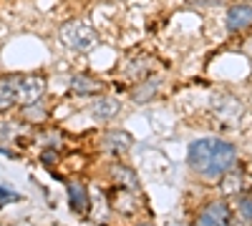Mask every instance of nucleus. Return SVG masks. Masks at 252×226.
<instances>
[{
    "instance_id": "1",
    "label": "nucleus",
    "mask_w": 252,
    "mask_h": 226,
    "mask_svg": "<svg viewBox=\"0 0 252 226\" xmlns=\"http://www.w3.org/2000/svg\"><path fill=\"white\" fill-rule=\"evenodd\" d=\"M187 163L197 176L217 181L224 174H229L237 163V149L235 143L224 138H197L187 149Z\"/></svg>"
},
{
    "instance_id": "2",
    "label": "nucleus",
    "mask_w": 252,
    "mask_h": 226,
    "mask_svg": "<svg viewBox=\"0 0 252 226\" xmlns=\"http://www.w3.org/2000/svg\"><path fill=\"white\" fill-rule=\"evenodd\" d=\"M58 38L63 46L76 53H86L98 46V33L86 20H68V23H63L58 30Z\"/></svg>"
},
{
    "instance_id": "3",
    "label": "nucleus",
    "mask_w": 252,
    "mask_h": 226,
    "mask_svg": "<svg viewBox=\"0 0 252 226\" xmlns=\"http://www.w3.org/2000/svg\"><path fill=\"white\" fill-rule=\"evenodd\" d=\"M46 93V78L31 73V75H20L18 80V103L20 106H31L35 100H40Z\"/></svg>"
},
{
    "instance_id": "4",
    "label": "nucleus",
    "mask_w": 252,
    "mask_h": 226,
    "mask_svg": "<svg viewBox=\"0 0 252 226\" xmlns=\"http://www.w3.org/2000/svg\"><path fill=\"white\" fill-rule=\"evenodd\" d=\"M212 113L224 123H235L242 116V103L232 93H215L212 96Z\"/></svg>"
},
{
    "instance_id": "5",
    "label": "nucleus",
    "mask_w": 252,
    "mask_h": 226,
    "mask_svg": "<svg viewBox=\"0 0 252 226\" xmlns=\"http://www.w3.org/2000/svg\"><path fill=\"white\" fill-rule=\"evenodd\" d=\"M197 226H232V211L224 201H212L199 211Z\"/></svg>"
},
{
    "instance_id": "6",
    "label": "nucleus",
    "mask_w": 252,
    "mask_h": 226,
    "mask_svg": "<svg viewBox=\"0 0 252 226\" xmlns=\"http://www.w3.org/2000/svg\"><path fill=\"white\" fill-rule=\"evenodd\" d=\"M119 113H121V103L111 96H94V100L89 103V116L98 123H109Z\"/></svg>"
},
{
    "instance_id": "7",
    "label": "nucleus",
    "mask_w": 252,
    "mask_h": 226,
    "mask_svg": "<svg viewBox=\"0 0 252 226\" xmlns=\"http://www.w3.org/2000/svg\"><path fill=\"white\" fill-rule=\"evenodd\" d=\"M18 73H3L0 75V113L10 111L18 103Z\"/></svg>"
},
{
    "instance_id": "8",
    "label": "nucleus",
    "mask_w": 252,
    "mask_h": 226,
    "mask_svg": "<svg viewBox=\"0 0 252 226\" xmlns=\"http://www.w3.org/2000/svg\"><path fill=\"white\" fill-rule=\"evenodd\" d=\"M245 28H252V3L232 5L227 10V30L229 33H240Z\"/></svg>"
},
{
    "instance_id": "9",
    "label": "nucleus",
    "mask_w": 252,
    "mask_h": 226,
    "mask_svg": "<svg viewBox=\"0 0 252 226\" xmlns=\"http://www.w3.org/2000/svg\"><path fill=\"white\" fill-rule=\"evenodd\" d=\"M131 146H134V138L126 131H121V128H111V131L103 133V149H106L111 156H121Z\"/></svg>"
},
{
    "instance_id": "10",
    "label": "nucleus",
    "mask_w": 252,
    "mask_h": 226,
    "mask_svg": "<svg viewBox=\"0 0 252 226\" xmlns=\"http://www.w3.org/2000/svg\"><path fill=\"white\" fill-rule=\"evenodd\" d=\"M159 88H161V78H144L141 83L131 91L134 103H149L152 98L159 96Z\"/></svg>"
},
{
    "instance_id": "11",
    "label": "nucleus",
    "mask_w": 252,
    "mask_h": 226,
    "mask_svg": "<svg viewBox=\"0 0 252 226\" xmlns=\"http://www.w3.org/2000/svg\"><path fill=\"white\" fill-rule=\"evenodd\" d=\"M111 178H114V183H119L121 189H129V191H136V194H139V189H141L136 174H134L129 166H121V163L111 166Z\"/></svg>"
},
{
    "instance_id": "12",
    "label": "nucleus",
    "mask_w": 252,
    "mask_h": 226,
    "mask_svg": "<svg viewBox=\"0 0 252 226\" xmlns=\"http://www.w3.org/2000/svg\"><path fill=\"white\" fill-rule=\"evenodd\" d=\"M71 91L76 96H98L101 93V83L91 75H73L71 78Z\"/></svg>"
},
{
    "instance_id": "13",
    "label": "nucleus",
    "mask_w": 252,
    "mask_h": 226,
    "mask_svg": "<svg viewBox=\"0 0 252 226\" xmlns=\"http://www.w3.org/2000/svg\"><path fill=\"white\" fill-rule=\"evenodd\" d=\"M68 203H71V209L83 214L89 209V191L86 186H81V183H68Z\"/></svg>"
},
{
    "instance_id": "14",
    "label": "nucleus",
    "mask_w": 252,
    "mask_h": 226,
    "mask_svg": "<svg viewBox=\"0 0 252 226\" xmlns=\"http://www.w3.org/2000/svg\"><path fill=\"white\" fill-rule=\"evenodd\" d=\"M23 116L31 121V123H40V121H46V111H43V106H40L38 103V100H35V103H31V106H26L23 108Z\"/></svg>"
},
{
    "instance_id": "15",
    "label": "nucleus",
    "mask_w": 252,
    "mask_h": 226,
    "mask_svg": "<svg viewBox=\"0 0 252 226\" xmlns=\"http://www.w3.org/2000/svg\"><path fill=\"white\" fill-rule=\"evenodd\" d=\"M237 209H240V214H242L247 221H252V194H242V196H240Z\"/></svg>"
},
{
    "instance_id": "16",
    "label": "nucleus",
    "mask_w": 252,
    "mask_h": 226,
    "mask_svg": "<svg viewBox=\"0 0 252 226\" xmlns=\"http://www.w3.org/2000/svg\"><path fill=\"white\" fill-rule=\"evenodd\" d=\"M15 199H20L15 191H10V189H5V186H0V206H3V203H8V201H15Z\"/></svg>"
},
{
    "instance_id": "17",
    "label": "nucleus",
    "mask_w": 252,
    "mask_h": 226,
    "mask_svg": "<svg viewBox=\"0 0 252 226\" xmlns=\"http://www.w3.org/2000/svg\"><path fill=\"white\" fill-rule=\"evenodd\" d=\"M43 163H56V151H43Z\"/></svg>"
},
{
    "instance_id": "18",
    "label": "nucleus",
    "mask_w": 252,
    "mask_h": 226,
    "mask_svg": "<svg viewBox=\"0 0 252 226\" xmlns=\"http://www.w3.org/2000/svg\"><path fill=\"white\" fill-rule=\"evenodd\" d=\"M139 226H154V224H139Z\"/></svg>"
}]
</instances>
